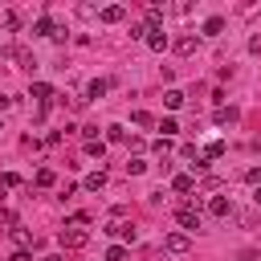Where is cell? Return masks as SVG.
Wrapping results in <instances>:
<instances>
[{
	"instance_id": "603a6c76",
	"label": "cell",
	"mask_w": 261,
	"mask_h": 261,
	"mask_svg": "<svg viewBox=\"0 0 261 261\" xmlns=\"http://www.w3.org/2000/svg\"><path fill=\"white\" fill-rule=\"evenodd\" d=\"M220 155H224V143H220V139H216V143H208V147H204V159H220Z\"/></svg>"
},
{
	"instance_id": "4fadbf2b",
	"label": "cell",
	"mask_w": 261,
	"mask_h": 261,
	"mask_svg": "<svg viewBox=\"0 0 261 261\" xmlns=\"http://www.w3.org/2000/svg\"><path fill=\"white\" fill-rule=\"evenodd\" d=\"M163 106H167V110H179V106H184V94H179V90H167V94H163Z\"/></svg>"
},
{
	"instance_id": "2e32d148",
	"label": "cell",
	"mask_w": 261,
	"mask_h": 261,
	"mask_svg": "<svg viewBox=\"0 0 261 261\" xmlns=\"http://www.w3.org/2000/svg\"><path fill=\"white\" fill-rule=\"evenodd\" d=\"M33 184H37V188H53V184H57V175H53V171H49V167H41V171H37V179H33Z\"/></svg>"
},
{
	"instance_id": "30bf717a",
	"label": "cell",
	"mask_w": 261,
	"mask_h": 261,
	"mask_svg": "<svg viewBox=\"0 0 261 261\" xmlns=\"http://www.w3.org/2000/svg\"><path fill=\"white\" fill-rule=\"evenodd\" d=\"M82 188H86V192H102V188H106V171H90Z\"/></svg>"
},
{
	"instance_id": "9c48e42d",
	"label": "cell",
	"mask_w": 261,
	"mask_h": 261,
	"mask_svg": "<svg viewBox=\"0 0 261 261\" xmlns=\"http://www.w3.org/2000/svg\"><path fill=\"white\" fill-rule=\"evenodd\" d=\"M106 90H110V82H106V77H94V82L86 86V102H90V98H102Z\"/></svg>"
},
{
	"instance_id": "7402d4cb",
	"label": "cell",
	"mask_w": 261,
	"mask_h": 261,
	"mask_svg": "<svg viewBox=\"0 0 261 261\" xmlns=\"http://www.w3.org/2000/svg\"><path fill=\"white\" fill-rule=\"evenodd\" d=\"M106 139L110 143H126V126H106Z\"/></svg>"
},
{
	"instance_id": "cb8c5ba5",
	"label": "cell",
	"mask_w": 261,
	"mask_h": 261,
	"mask_svg": "<svg viewBox=\"0 0 261 261\" xmlns=\"http://www.w3.org/2000/svg\"><path fill=\"white\" fill-rule=\"evenodd\" d=\"M106 261H126V249H122V245H110V249H106Z\"/></svg>"
},
{
	"instance_id": "4dcf8cb0",
	"label": "cell",
	"mask_w": 261,
	"mask_h": 261,
	"mask_svg": "<svg viewBox=\"0 0 261 261\" xmlns=\"http://www.w3.org/2000/svg\"><path fill=\"white\" fill-rule=\"evenodd\" d=\"M249 49H253V53H261V37H253V41H249Z\"/></svg>"
},
{
	"instance_id": "d6986e66",
	"label": "cell",
	"mask_w": 261,
	"mask_h": 261,
	"mask_svg": "<svg viewBox=\"0 0 261 261\" xmlns=\"http://www.w3.org/2000/svg\"><path fill=\"white\" fill-rule=\"evenodd\" d=\"M175 53H196V37H192V33L179 37V41H175Z\"/></svg>"
},
{
	"instance_id": "1f68e13d",
	"label": "cell",
	"mask_w": 261,
	"mask_h": 261,
	"mask_svg": "<svg viewBox=\"0 0 261 261\" xmlns=\"http://www.w3.org/2000/svg\"><path fill=\"white\" fill-rule=\"evenodd\" d=\"M253 200H257V208H261V188H257V192H253Z\"/></svg>"
},
{
	"instance_id": "44dd1931",
	"label": "cell",
	"mask_w": 261,
	"mask_h": 261,
	"mask_svg": "<svg viewBox=\"0 0 261 261\" xmlns=\"http://www.w3.org/2000/svg\"><path fill=\"white\" fill-rule=\"evenodd\" d=\"M155 126L163 130V139H167V135H179V122H175V118H163V122H155Z\"/></svg>"
},
{
	"instance_id": "ffe728a7",
	"label": "cell",
	"mask_w": 261,
	"mask_h": 261,
	"mask_svg": "<svg viewBox=\"0 0 261 261\" xmlns=\"http://www.w3.org/2000/svg\"><path fill=\"white\" fill-rule=\"evenodd\" d=\"M216 122H237V110L232 106H216Z\"/></svg>"
},
{
	"instance_id": "6da1fadb",
	"label": "cell",
	"mask_w": 261,
	"mask_h": 261,
	"mask_svg": "<svg viewBox=\"0 0 261 261\" xmlns=\"http://www.w3.org/2000/svg\"><path fill=\"white\" fill-rule=\"evenodd\" d=\"M86 241H90V232H86L82 224H65V228L57 232V245H61V249H82Z\"/></svg>"
},
{
	"instance_id": "52a82bcc",
	"label": "cell",
	"mask_w": 261,
	"mask_h": 261,
	"mask_svg": "<svg viewBox=\"0 0 261 261\" xmlns=\"http://www.w3.org/2000/svg\"><path fill=\"white\" fill-rule=\"evenodd\" d=\"M8 57H12V61H20V69H37V57H33L29 49H16V45H12V49H8Z\"/></svg>"
},
{
	"instance_id": "d4e9b609",
	"label": "cell",
	"mask_w": 261,
	"mask_h": 261,
	"mask_svg": "<svg viewBox=\"0 0 261 261\" xmlns=\"http://www.w3.org/2000/svg\"><path fill=\"white\" fill-rule=\"evenodd\" d=\"M143 171H147L143 159H130V163H126V175H143Z\"/></svg>"
},
{
	"instance_id": "e575fe53",
	"label": "cell",
	"mask_w": 261,
	"mask_h": 261,
	"mask_svg": "<svg viewBox=\"0 0 261 261\" xmlns=\"http://www.w3.org/2000/svg\"><path fill=\"white\" fill-rule=\"evenodd\" d=\"M241 261H257V257H241Z\"/></svg>"
},
{
	"instance_id": "83f0119b",
	"label": "cell",
	"mask_w": 261,
	"mask_h": 261,
	"mask_svg": "<svg viewBox=\"0 0 261 261\" xmlns=\"http://www.w3.org/2000/svg\"><path fill=\"white\" fill-rule=\"evenodd\" d=\"M0 224H8V228H16V212H8V208H0Z\"/></svg>"
},
{
	"instance_id": "3957f363",
	"label": "cell",
	"mask_w": 261,
	"mask_h": 261,
	"mask_svg": "<svg viewBox=\"0 0 261 261\" xmlns=\"http://www.w3.org/2000/svg\"><path fill=\"white\" fill-rule=\"evenodd\" d=\"M29 98H33L37 106H49L57 94H53V86H45V82H33V86H29Z\"/></svg>"
},
{
	"instance_id": "8fae6325",
	"label": "cell",
	"mask_w": 261,
	"mask_h": 261,
	"mask_svg": "<svg viewBox=\"0 0 261 261\" xmlns=\"http://www.w3.org/2000/svg\"><path fill=\"white\" fill-rule=\"evenodd\" d=\"M171 188H175L179 196H188V192H196V179H192V175H175V179H171Z\"/></svg>"
},
{
	"instance_id": "f1b7e54d",
	"label": "cell",
	"mask_w": 261,
	"mask_h": 261,
	"mask_svg": "<svg viewBox=\"0 0 261 261\" xmlns=\"http://www.w3.org/2000/svg\"><path fill=\"white\" fill-rule=\"evenodd\" d=\"M0 188H20V175H12V171H8V175L0 179Z\"/></svg>"
},
{
	"instance_id": "ac0fdd59",
	"label": "cell",
	"mask_w": 261,
	"mask_h": 261,
	"mask_svg": "<svg viewBox=\"0 0 261 261\" xmlns=\"http://www.w3.org/2000/svg\"><path fill=\"white\" fill-rule=\"evenodd\" d=\"M204 33H208V37L224 33V20H220V16H208V20H204Z\"/></svg>"
},
{
	"instance_id": "277c9868",
	"label": "cell",
	"mask_w": 261,
	"mask_h": 261,
	"mask_svg": "<svg viewBox=\"0 0 261 261\" xmlns=\"http://www.w3.org/2000/svg\"><path fill=\"white\" fill-rule=\"evenodd\" d=\"M163 249H167V253H188L192 241H188V232H167V237H163Z\"/></svg>"
},
{
	"instance_id": "7a4b0ae2",
	"label": "cell",
	"mask_w": 261,
	"mask_h": 261,
	"mask_svg": "<svg viewBox=\"0 0 261 261\" xmlns=\"http://www.w3.org/2000/svg\"><path fill=\"white\" fill-rule=\"evenodd\" d=\"M175 220H179V228H200V204H184V208H175Z\"/></svg>"
},
{
	"instance_id": "8992f818",
	"label": "cell",
	"mask_w": 261,
	"mask_h": 261,
	"mask_svg": "<svg viewBox=\"0 0 261 261\" xmlns=\"http://www.w3.org/2000/svg\"><path fill=\"white\" fill-rule=\"evenodd\" d=\"M98 16H102V24H118V20L126 16V8H122V4H106Z\"/></svg>"
},
{
	"instance_id": "d6a6232c",
	"label": "cell",
	"mask_w": 261,
	"mask_h": 261,
	"mask_svg": "<svg viewBox=\"0 0 261 261\" xmlns=\"http://www.w3.org/2000/svg\"><path fill=\"white\" fill-rule=\"evenodd\" d=\"M41 261H65V257H57V253H53V257H41Z\"/></svg>"
},
{
	"instance_id": "e0dca14e",
	"label": "cell",
	"mask_w": 261,
	"mask_h": 261,
	"mask_svg": "<svg viewBox=\"0 0 261 261\" xmlns=\"http://www.w3.org/2000/svg\"><path fill=\"white\" fill-rule=\"evenodd\" d=\"M33 33H37V37H53V20H49V16H41V20L33 24Z\"/></svg>"
},
{
	"instance_id": "4316f807",
	"label": "cell",
	"mask_w": 261,
	"mask_h": 261,
	"mask_svg": "<svg viewBox=\"0 0 261 261\" xmlns=\"http://www.w3.org/2000/svg\"><path fill=\"white\" fill-rule=\"evenodd\" d=\"M4 29H8V33L20 29V16H16V12H4Z\"/></svg>"
},
{
	"instance_id": "836d02e7",
	"label": "cell",
	"mask_w": 261,
	"mask_h": 261,
	"mask_svg": "<svg viewBox=\"0 0 261 261\" xmlns=\"http://www.w3.org/2000/svg\"><path fill=\"white\" fill-rule=\"evenodd\" d=\"M4 106H8V98H4V94H0V110H4Z\"/></svg>"
},
{
	"instance_id": "ba28073f",
	"label": "cell",
	"mask_w": 261,
	"mask_h": 261,
	"mask_svg": "<svg viewBox=\"0 0 261 261\" xmlns=\"http://www.w3.org/2000/svg\"><path fill=\"white\" fill-rule=\"evenodd\" d=\"M147 45H151L155 53H163V49H167V33H163V29H147Z\"/></svg>"
},
{
	"instance_id": "9a60e30c",
	"label": "cell",
	"mask_w": 261,
	"mask_h": 261,
	"mask_svg": "<svg viewBox=\"0 0 261 261\" xmlns=\"http://www.w3.org/2000/svg\"><path fill=\"white\" fill-rule=\"evenodd\" d=\"M86 155H90V159H102V155H106V143H102V139H90V143H86Z\"/></svg>"
},
{
	"instance_id": "7c38bea8",
	"label": "cell",
	"mask_w": 261,
	"mask_h": 261,
	"mask_svg": "<svg viewBox=\"0 0 261 261\" xmlns=\"http://www.w3.org/2000/svg\"><path fill=\"white\" fill-rule=\"evenodd\" d=\"M12 241H16V245H20V249H29V245H37V237H33V232H29V228H20V224H16V228H12Z\"/></svg>"
},
{
	"instance_id": "5b68a950",
	"label": "cell",
	"mask_w": 261,
	"mask_h": 261,
	"mask_svg": "<svg viewBox=\"0 0 261 261\" xmlns=\"http://www.w3.org/2000/svg\"><path fill=\"white\" fill-rule=\"evenodd\" d=\"M208 212H212V216H232V200H228V196H212V200H208Z\"/></svg>"
},
{
	"instance_id": "484cf974",
	"label": "cell",
	"mask_w": 261,
	"mask_h": 261,
	"mask_svg": "<svg viewBox=\"0 0 261 261\" xmlns=\"http://www.w3.org/2000/svg\"><path fill=\"white\" fill-rule=\"evenodd\" d=\"M216 188H220V179H212V175H208V179H200V184H196V192H216Z\"/></svg>"
},
{
	"instance_id": "f546056e",
	"label": "cell",
	"mask_w": 261,
	"mask_h": 261,
	"mask_svg": "<svg viewBox=\"0 0 261 261\" xmlns=\"http://www.w3.org/2000/svg\"><path fill=\"white\" fill-rule=\"evenodd\" d=\"M8 261H33V253H29V249H16V253H12Z\"/></svg>"
},
{
	"instance_id": "5bb4252c",
	"label": "cell",
	"mask_w": 261,
	"mask_h": 261,
	"mask_svg": "<svg viewBox=\"0 0 261 261\" xmlns=\"http://www.w3.org/2000/svg\"><path fill=\"white\" fill-rule=\"evenodd\" d=\"M130 122H135V126H155V114H151V110H135Z\"/></svg>"
}]
</instances>
